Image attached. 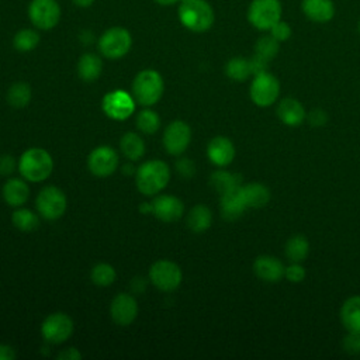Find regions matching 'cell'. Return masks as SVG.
I'll list each match as a JSON object with an SVG mask.
<instances>
[{
  "label": "cell",
  "instance_id": "1",
  "mask_svg": "<svg viewBox=\"0 0 360 360\" xmlns=\"http://www.w3.org/2000/svg\"><path fill=\"white\" fill-rule=\"evenodd\" d=\"M180 24L195 34L211 30L215 21V11L207 0H181L177 4Z\"/></svg>",
  "mask_w": 360,
  "mask_h": 360
},
{
  "label": "cell",
  "instance_id": "2",
  "mask_svg": "<svg viewBox=\"0 0 360 360\" xmlns=\"http://www.w3.org/2000/svg\"><path fill=\"white\" fill-rule=\"evenodd\" d=\"M170 180V169L163 160L143 162L135 172V181L138 190L143 195L159 194Z\"/></svg>",
  "mask_w": 360,
  "mask_h": 360
},
{
  "label": "cell",
  "instance_id": "3",
  "mask_svg": "<svg viewBox=\"0 0 360 360\" xmlns=\"http://www.w3.org/2000/svg\"><path fill=\"white\" fill-rule=\"evenodd\" d=\"M17 167L25 180L38 183L51 176L53 170V160L45 149L30 148L20 156Z\"/></svg>",
  "mask_w": 360,
  "mask_h": 360
},
{
  "label": "cell",
  "instance_id": "4",
  "mask_svg": "<svg viewBox=\"0 0 360 360\" xmlns=\"http://www.w3.org/2000/svg\"><path fill=\"white\" fill-rule=\"evenodd\" d=\"M165 91V83L159 72L143 69L134 77L132 96L141 105L150 107L156 104Z\"/></svg>",
  "mask_w": 360,
  "mask_h": 360
},
{
  "label": "cell",
  "instance_id": "5",
  "mask_svg": "<svg viewBox=\"0 0 360 360\" xmlns=\"http://www.w3.org/2000/svg\"><path fill=\"white\" fill-rule=\"evenodd\" d=\"M97 46L100 53L107 59L124 58L132 46V35L125 27L114 25L107 28L98 38Z\"/></svg>",
  "mask_w": 360,
  "mask_h": 360
},
{
  "label": "cell",
  "instance_id": "6",
  "mask_svg": "<svg viewBox=\"0 0 360 360\" xmlns=\"http://www.w3.org/2000/svg\"><path fill=\"white\" fill-rule=\"evenodd\" d=\"M283 15L281 0H252L248 6L246 18L259 31H269Z\"/></svg>",
  "mask_w": 360,
  "mask_h": 360
},
{
  "label": "cell",
  "instance_id": "7",
  "mask_svg": "<svg viewBox=\"0 0 360 360\" xmlns=\"http://www.w3.org/2000/svg\"><path fill=\"white\" fill-rule=\"evenodd\" d=\"M249 97L257 107L266 108L273 105L280 97L278 79L269 70L255 75L250 82Z\"/></svg>",
  "mask_w": 360,
  "mask_h": 360
},
{
  "label": "cell",
  "instance_id": "8",
  "mask_svg": "<svg viewBox=\"0 0 360 360\" xmlns=\"http://www.w3.org/2000/svg\"><path fill=\"white\" fill-rule=\"evenodd\" d=\"M27 14L34 28L49 31L59 24L62 8L56 0H31Z\"/></svg>",
  "mask_w": 360,
  "mask_h": 360
},
{
  "label": "cell",
  "instance_id": "9",
  "mask_svg": "<svg viewBox=\"0 0 360 360\" xmlns=\"http://www.w3.org/2000/svg\"><path fill=\"white\" fill-rule=\"evenodd\" d=\"M149 280L160 291L170 292L180 285L183 280V273L181 269L174 262L160 259L150 266Z\"/></svg>",
  "mask_w": 360,
  "mask_h": 360
},
{
  "label": "cell",
  "instance_id": "10",
  "mask_svg": "<svg viewBox=\"0 0 360 360\" xmlns=\"http://www.w3.org/2000/svg\"><path fill=\"white\" fill-rule=\"evenodd\" d=\"M37 210L38 214L49 221H55L60 218L66 211V195L65 193L55 187V186H46L44 187L38 195H37Z\"/></svg>",
  "mask_w": 360,
  "mask_h": 360
},
{
  "label": "cell",
  "instance_id": "11",
  "mask_svg": "<svg viewBox=\"0 0 360 360\" xmlns=\"http://www.w3.org/2000/svg\"><path fill=\"white\" fill-rule=\"evenodd\" d=\"M101 107L107 117L122 121L135 111V98L128 91L115 89L103 97Z\"/></svg>",
  "mask_w": 360,
  "mask_h": 360
},
{
  "label": "cell",
  "instance_id": "12",
  "mask_svg": "<svg viewBox=\"0 0 360 360\" xmlns=\"http://www.w3.org/2000/svg\"><path fill=\"white\" fill-rule=\"evenodd\" d=\"M41 333L44 339L51 343H63L73 333V321L63 312L51 314L44 319L41 325Z\"/></svg>",
  "mask_w": 360,
  "mask_h": 360
},
{
  "label": "cell",
  "instance_id": "13",
  "mask_svg": "<svg viewBox=\"0 0 360 360\" xmlns=\"http://www.w3.org/2000/svg\"><path fill=\"white\" fill-rule=\"evenodd\" d=\"M87 167L91 174L97 177H107L118 167V155L115 149L107 145L97 146L87 158Z\"/></svg>",
  "mask_w": 360,
  "mask_h": 360
},
{
  "label": "cell",
  "instance_id": "14",
  "mask_svg": "<svg viewBox=\"0 0 360 360\" xmlns=\"http://www.w3.org/2000/svg\"><path fill=\"white\" fill-rule=\"evenodd\" d=\"M191 129L184 121H172L163 134V146L170 155H181L190 145Z\"/></svg>",
  "mask_w": 360,
  "mask_h": 360
},
{
  "label": "cell",
  "instance_id": "15",
  "mask_svg": "<svg viewBox=\"0 0 360 360\" xmlns=\"http://www.w3.org/2000/svg\"><path fill=\"white\" fill-rule=\"evenodd\" d=\"M110 314L117 325L128 326L135 321L138 315V302L131 294L121 292L111 301Z\"/></svg>",
  "mask_w": 360,
  "mask_h": 360
},
{
  "label": "cell",
  "instance_id": "16",
  "mask_svg": "<svg viewBox=\"0 0 360 360\" xmlns=\"http://www.w3.org/2000/svg\"><path fill=\"white\" fill-rule=\"evenodd\" d=\"M253 273L257 278L266 283H277L284 278L285 266L283 262L271 255H260L253 262Z\"/></svg>",
  "mask_w": 360,
  "mask_h": 360
},
{
  "label": "cell",
  "instance_id": "17",
  "mask_svg": "<svg viewBox=\"0 0 360 360\" xmlns=\"http://www.w3.org/2000/svg\"><path fill=\"white\" fill-rule=\"evenodd\" d=\"M152 212L163 222H174L184 214V204L174 195H159L152 202Z\"/></svg>",
  "mask_w": 360,
  "mask_h": 360
},
{
  "label": "cell",
  "instance_id": "18",
  "mask_svg": "<svg viewBox=\"0 0 360 360\" xmlns=\"http://www.w3.org/2000/svg\"><path fill=\"white\" fill-rule=\"evenodd\" d=\"M235 146L232 141L226 136H214L207 145V156L210 162L218 167H225L231 165L235 159Z\"/></svg>",
  "mask_w": 360,
  "mask_h": 360
},
{
  "label": "cell",
  "instance_id": "19",
  "mask_svg": "<svg viewBox=\"0 0 360 360\" xmlns=\"http://www.w3.org/2000/svg\"><path fill=\"white\" fill-rule=\"evenodd\" d=\"M276 114L287 127H300L307 120V111L301 101L294 97H284L278 101Z\"/></svg>",
  "mask_w": 360,
  "mask_h": 360
},
{
  "label": "cell",
  "instance_id": "20",
  "mask_svg": "<svg viewBox=\"0 0 360 360\" xmlns=\"http://www.w3.org/2000/svg\"><path fill=\"white\" fill-rule=\"evenodd\" d=\"M301 11L316 24H325L333 20L336 7L333 0H301Z\"/></svg>",
  "mask_w": 360,
  "mask_h": 360
},
{
  "label": "cell",
  "instance_id": "21",
  "mask_svg": "<svg viewBox=\"0 0 360 360\" xmlns=\"http://www.w3.org/2000/svg\"><path fill=\"white\" fill-rule=\"evenodd\" d=\"M339 318L346 332L360 333V295H352L343 301Z\"/></svg>",
  "mask_w": 360,
  "mask_h": 360
},
{
  "label": "cell",
  "instance_id": "22",
  "mask_svg": "<svg viewBox=\"0 0 360 360\" xmlns=\"http://www.w3.org/2000/svg\"><path fill=\"white\" fill-rule=\"evenodd\" d=\"M239 187L221 194L219 210H221L222 218L226 221H235V219L240 218L243 215V212L248 210L243 202V198L240 195Z\"/></svg>",
  "mask_w": 360,
  "mask_h": 360
},
{
  "label": "cell",
  "instance_id": "23",
  "mask_svg": "<svg viewBox=\"0 0 360 360\" xmlns=\"http://www.w3.org/2000/svg\"><path fill=\"white\" fill-rule=\"evenodd\" d=\"M239 191L246 208H263L271 198L270 188L262 183L240 184Z\"/></svg>",
  "mask_w": 360,
  "mask_h": 360
},
{
  "label": "cell",
  "instance_id": "24",
  "mask_svg": "<svg viewBox=\"0 0 360 360\" xmlns=\"http://www.w3.org/2000/svg\"><path fill=\"white\" fill-rule=\"evenodd\" d=\"M30 197V187L22 179H10L3 186V198L11 207H21Z\"/></svg>",
  "mask_w": 360,
  "mask_h": 360
},
{
  "label": "cell",
  "instance_id": "25",
  "mask_svg": "<svg viewBox=\"0 0 360 360\" xmlns=\"http://www.w3.org/2000/svg\"><path fill=\"white\" fill-rule=\"evenodd\" d=\"M103 72V60L93 52H86L79 58L77 73L83 82H94Z\"/></svg>",
  "mask_w": 360,
  "mask_h": 360
},
{
  "label": "cell",
  "instance_id": "26",
  "mask_svg": "<svg viewBox=\"0 0 360 360\" xmlns=\"http://www.w3.org/2000/svg\"><path fill=\"white\" fill-rule=\"evenodd\" d=\"M284 255L291 263H304L309 255V242L305 235L297 233L287 239Z\"/></svg>",
  "mask_w": 360,
  "mask_h": 360
},
{
  "label": "cell",
  "instance_id": "27",
  "mask_svg": "<svg viewBox=\"0 0 360 360\" xmlns=\"http://www.w3.org/2000/svg\"><path fill=\"white\" fill-rule=\"evenodd\" d=\"M212 224V212L211 210L204 204L194 205L187 215V226L195 232L201 233L207 231Z\"/></svg>",
  "mask_w": 360,
  "mask_h": 360
},
{
  "label": "cell",
  "instance_id": "28",
  "mask_svg": "<svg viewBox=\"0 0 360 360\" xmlns=\"http://www.w3.org/2000/svg\"><path fill=\"white\" fill-rule=\"evenodd\" d=\"M242 184L240 176L231 173L224 169H218L211 173L210 176V186L221 195L226 191H231Z\"/></svg>",
  "mask_w": 360,
  "mask_h": 360
},
{
  "label": "cell",
  "instance_id": "29",
  "mask_svg": "<svg viewBox=\"0 0 360 360\" xmlns=\"http://www.w3.org/2000/svg\"><path fill=\"white\" fill-rule=\"evenodd\" d=\"M120 149L127 159L138 160L145 153V142L141 135L135 132H127L120 141Z\"/></svg>",
  "mask_w": 360,
  "mask_h": 360
},
{
  "label": "cell",
  "instance_id": "30",
  "mask_svg": "<svg viewBox=\"0 0 360 360\" xmlns=\"http://www.w3.org/2000/svg\"><path fill=\"white\" fill-rule=\"evenodd\" d=\"M41 37L37 28H21L13 37V46L18 52H31L39 45Z\"/></svg>",
  "mask_w": 360,
  "mask_h": 360
},
{
  "label": "cell",
  "instance_id": "31",
  "mask_svg": "<svg viewBox=\"0 0 360 360\" xmlns=\"http://www.w3.org/2000/svg\"><path fill=\"white\" fill-rule=\"evenodd\" d=\"M225 75L233 82H245L252 76L249 59L243 56H233L225 65Z\"/></svg>",
  "mask_w": 360,
  "mask_h": 360
},
{
  "label": "cell",
  "instance_id": "32",
  "mask_svg": "<svg viewBox=\"0 0 360 360\" xmlns=\"http://www.w3.org/2000/svg\"><path fill=\"white\" fill-rule=\"evenodd\" d=\"M7 101L15 108H22L31 101V87L24 82H17L7 91Z\"/></svg>",
  "mask_w": 360,
  "mask_h": 360
},
{
  "label": "cell",
  "instance_id": "33",
  "mask_svg": "<svg viewBox=\"0 0 360 360\" xmlns=\"http://www.w3.org/2000/svg\"><path fill=\"white\" fill-rule=\"evenodd\" d=\"M11 221H13V225L15 228H18L20 231H24V232L34 231L39 225L38 215L34 211L28 210V208L15 210L11 215Z\"/></svg>",
  "mask_w": 360,
  "mask_h": 360
},
{
  "label": "cell",
  "instance_id": "34",
  "mask_svg": "<svg viewBox=\"0 0 360 360\" xmlns=\"http://www.w3.org/2000/svg\"><path fill=\"white\" fill-rule=\"evenodd\" d=\"M91 281L100 287H108L115 281V269L108 263H98L91 269Z\"/></svg>",
  "mask_w": 360,
  "mask_h": 360
},
{
  "label": "cell",
  "instance_id": "35",
  "mask_svg": "<svg viewBox=\"0 0 360 360\" xmlns=\"http://www.w3.org/2000/svg\"><path fill=\"white\" fill-rule=\"evenodd\" d=\"M280 51V42L276 41L270 34L260 37L255 42V53L267 59L269 62L273 60Z\"/></svg>",
  "mask_w": 360,
  "mask_h": 360
},
{
  "label": "cell",
  "instance_id": "36",
  "mask_svg": "<svg viewBox=\"0 0 360 360\" xmlns=\"http://www.w3.org/2000/svg\"><path fill=\"white\" fill-rule=\"evenodd\" d=\"M160 127V117L153 110H142L136 115V128L146 135L155 134Z\"/></svg>",
  "mask_w": 360,
  "mask_h": 360
},
{
  "label": "cell",
  "instance_id": "37",
  "mask_svg": "<svg viewBox=\"0 0 360 360\" xmlns=\"http://www.w3.org/2000/svg\"><path fill=\"white\" fill-rule=\"evenodd\" d=\"M269 32H270V35H271L276 41H278V42L281 44V42H285V41H288V39L291 38V35H292V28H291V25H290L287 21L278 20V21L269 30Z\"/></svg>",
  "mask_w": 360,
  "mask_h": 360
},
{
  "label": "cell",
  "instance_id": "38",
  "mask_svg": "<svg viewBox=\"0 0 360 360\" xmlns=\"http://www.w3.org/2000/svg\"><path fill=\"white\" fill-rule=\"evenodd\" d=\"M307 276V270L302 266V263H290L285 266L284 270V278H287L290 283H301Z\"/></svg>",
  "mask_w": 360,
  "mask_h": 360
},
{
  "label": "cell",
  "instance_id": "39",
  "mask_svg": "<svg viewBox=\"0 0 360 360\" xmlns=\"http://www.w3.org/2000/svg\"><path fill=\"white\" fill-rule=\"evenodd\" d=\"M342 346L346 353L360 356V333H349L343 338Z\"/></svg>",
  "mask_w": 360,
  "mask_h": 360
},
{
  "label": "cell",
  "instance_id": "40",
  "mask_svg": "<svg viewBox=\"0 0 360 360\" xmlns=\"http://www.w3.org/2000/svg\"><path fill=\"white\" fill-rule=\"evenodd\" d=\"M307 121L311 127H323L328 122V114L322 108H314L307 112Z\"/></svg>",
  "mask_w": 360,
  "mask_h": 360
},
{
  "label": "cell",
  "instance_id": "41",
  "mask_svg": "<svg viewBox=\"0 0 360 360\" xmlns=\"http://www.w3.org/2000/svg\"><path fill=\"white\" fill-rule=\"evenodd\" d=\"M176 170L177 173L184 177V179H190L194 176L195 173V166H194V162L187 159V158H181L176 162Z\"/></svg>",
  "mask_w": 360,
  "mask_h": 360
},
{
  "label": "cell",
  "instance_id": "42",
  "mask_svg": "<svg viewBox=\"0 0 360 360\" xmlns=\"http://www.w3.org/2000/svg\"><path fill=\"white\" fill-rule=\"evenodd\" d=\"M249 63H250V70H252V76L267 72V66H269V60L253 53L252 58H249Z\"/></svg>",
  "mask_w": 360,
  "mask_h": 360
},
{
  "label": "cell",
  "instance_id": "43",
  "mask_svg": "<svg viewBox=\"0 0 360 360\" xmlns=\"http://www.w3.org/2000/svg\"><path fill=\"white\" fill-rule=\"evenodd\" d=\"M15 166H18V163L15 162V159L11 155L0 156V174H3V176L11 174L15 170Z\"/></svg>",
  "mask_w": 360,
  "mask_h": 360
},
{
  "label": "cell",
  "instance_id": "44",
  "mask_svg": "<svg viewBox=\"0 0 360 360\" xmlns=\"http://www.w3.org/2000/svg\"><path fill=\"white\" fill-rule=\"evenodd\" d=\"M58 359H62V360H79V359H82V353L77 349H75V347H68V349L62 350L58 354Z\"/></svg>",
  "mask_w": 360,
  "mask_h": 360
},
{
  "label": "cell",
  "instance_id": "45",
  "mask_svg": "<svg viewBox=\"0 0 360 360\" xmlns=\"http://www.w3.org/2000/svg\"><path fill=\"white\" fill-rule=\"evenodd\" d=\"M17 356L15 350L6 343H0V360H13Z\"/></svg>",
  "mask_w": 360,
  "mask_h": 360
},
{
  "label": "cell",
  "instance_id": "46",
  "mask_svg": "<svg viewBox=\"0 0 360 360\" xmlns=\"http://www.w3.org/2000/svg\"><path fill=\"white\" fill-rule=\"evenodd\" d=\"M72 1H73V4H75L76 7H79V8H89V7L93 6V3H94L96 0H72Z\"/></svg>",
  "mask_w": 360,
  "mask_h": 360
},
{
  "label": "cell",
  "instance_id": "47",
  "mask_svg": "<svg viewBox=\"0 0 360 360\" xmlns=\"http://www.w3.org/2000/svg\"><path fill=\"white\" fill-rule=\"evenodd\" d=\"M156 4L159 6H163V7H170V6H174V4H179L181 0H153Z\"/></svg>",
  "mask_w": 360,
  "mask_h": 360
},
{
  "label": "cell",
  "instance_id": "48",
  "mask_svg": "<svg viewBox=\"0 0 360 360\" xmlns=\"http://www.w3.org/2000/svg\"><path fill=\"white\" fill-rule=\"evenodd\" d=\"M357 31H359V34H360V21H359V24H357Z\"/></svg>",
  "mask_w": 360,
  "mask_h": 360
}]
</instances>
